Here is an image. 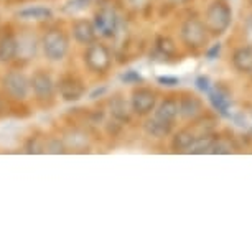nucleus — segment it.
<instances>
[{
    "mask_svg": "<svg viewBox=\"0 0 252 252\" xmlns=\"http://www.w3.org/2000/svg\"><path fill=\"white\" fill-rule=\"evenodd\" d=\"M246 30H247V38H249V41L252 43V17L249 18V20H247Z\"/></svg>",
    "mask_w": 252,
    "mask_h": 252,
    "instance_id": "obj_28",
    "label": "nucleus"
},
{
    "mask_svg": "<svg viewBox=\"0 0 252 252\" xmlns=\"http://www.w3.org/2000/svg\"><path fill=\"white\" fill-rule=\"evenodd\" d=\"M91 2L93 0H69V2L64 5L63 10L68 12V13H76V12H81L86 7H89L91 5Z\"/></svg>",
    "mask_w": 252,
    "mask_h": 252,
    "instance_id": "obj_21",
    "label": "nucleus"
},
{
    "mask_svg": "<svg viewBox=\"0 0 252 252\" xmlns=\"http://www.w3.org/2000/svg\"><path fill=\"white\" fill-rule=\"evenodd\" d=\"M18 55V40L13 35H5L0 40V63H8Z\"/></svg>",
    "mask_w": 252,
    "mask_h": 252,
    "instance_id": "obj_11",
    "label": "nucleus"
},
{
    "mask_svg": "<svg viewBox=\"0 0 252 252\" xmlns=\"http://www.w3.org/2000/svg\"><path fill=\"white\" fill-rule=\"evenodd\" d=\"M58 91L61 94V97H63L64 101H69V102L79 101V99L84 96L83 83H81V79H78L73 74H66L60 79Z\"/></svg>",
    "mask_w": 252,
    "mask_h": 252,
    "instance_id": "obj_6",
    "label": "nucleus"
},
{
    "mask_svg": "<svg viewBox=\"0 0 252 252\" xmlns=\"http://www.w3.org/2000/svg\"><path fill=\"white\" fill-rule=\"evenodd\" d=\"M155 101L157 97L154 91H150L147 88H140L132 94V111L139 114V116H145V114H149L155 107Z\"/></svg>",
    "mask_w": 252,
    "mask_h": 252,
    "instance_id": "obj_9",
    "label": "nucleus"
},
{
    "mask_svg": "<svg viewBox=\"0 0 252 252\" xmlns=\"http://www.w3.org/2000/svg\"><path fill=\"white\" fill-rule=\"evenodd\" d=\"M30 88L38 99H51L55 94V83L51 76L43 69H38L30 79Z\"/></svg>",
    "mask_w": 252,
    "mask_h": 252,
    "instance_id": "obj_7",
    "label": "nucleus"
},
{
    "mask_svg": "<svg viewBox=\"0 0 252 252\" xmlns=\"http://www.w3.org/2000/svg\"><path fill=\"white\" fill-rule=\"evenodd\" d=\"M231 23V10L224 2H215L208 8L206 13V25L213 33L221 35Z\"/></svg>",
    "mask_w": 252,
    "mask_h": 252,
    "instance_id": "obj_3",
    "label": "nucleus"
},
{
    "mask_svg": "<svg viewBox=\"0 0 252 252\" xmlns=\"http://www.w3.org/2000/svg\"><path fill=\"white\" fill-rule=\"evenodd\" d=\"M51 15H53V12L46 7H30L18 12V17L22 20H48Z\"/></svg>",
    "mask_w": 252,
    "mask_h": 252,
    "instance_id": "obj_16",
    "label": "nucleus"
},
{
    "mask_svg": "<svg viewBox=\"0 0 252 252\" xmlns=\"http://www.w3.org/2000/svg\"><path fill=\"white\" fill-rule=\"evenodd\" d=\"M196 134L193 132V129H183V130H180L177 135L173 137V142H172V145H173V149L175 150H188V147L193 144V140L196 139Z\"/></svg>",
    "mask_w": 252,
    "mask_h": 252,
    "instance_id": "obj_17",
    "label": "nucleus"
},
{
    "mask_svg": "<svg viewBox=\"0 0 252 252\" xmlns=\"http://www.w3.org/2000/svg\"><path fill=\"white\" fill-rule=\"evenodd\" d=\"M94 28L102 36H114L117 32V15L111 8H102L94 17Z\"/></svg>",
    "mask_w": 252,
    "mask_h": 252,
    "instance_id": "obj_8",
    "label": "nucleus"
},
{
    "mask_svg": "<svg viewBox=\"0 0 252 252\" xmlns=\"http://www.w3.org/2000/svg\"><path fill=\"white\" fill-rule=\"evenodd\" d=\"M178 116V102L175 99H165L155 111V117L163 119L166 122H173Z\"/></svg>",
    "mask_w": 252,
    "mask_h": 252,
    "instance_id": "obj_15",
    "label": "nucleus"
},
{
    "mask_svg": "<svg viewBox=\"0 0 252 252\" xmlns=\"http://www.w3.org/2000/svg\"><path fill=\"white\" fill-rule=\"evenodd\" d=\"M69 50V40L64 32L50 30L43 36V51L50 61H61Z\"/></svg>",
    "mask_w": 252,
    "mask_h": 252,
    "instance_id": "obj_1",
    "label": "nucleus"
},
{
    "mask_svg": "<svg viewBox=\"0 0 252 252\" xmlns=\"http://www.w3.org/2000/svg\"><path fill=\"white\" fill-rule=\"evenodd\" d=\"M251 73H252V71H251Z\"/></svg>",
    "mask_w": 252,
    "mask_h": 252,
    "instance_id": "obj_31",
    "label": "nucleus"
},
{
    "mask_svg": "<svg viewBox=\"0 0 252 252\" xmlns=\"http://www.w3.org/2000/svg\"><path fill=\"white\" fill-rule=\"evenodd\" d=\"M209 101L215 106L221 114H226L227 106H229V97L227 94H224L221 89H216V91H209Z\"/></svg>",
    "mask_w": 252,
    "mask_h": 252,
    "instance_id": "obj_20",
    "label": "nucleus"
},
{
    "mask_svg": "<svg viewBox=\"0 0 252 252\" xmlns=\"http://www.w3.org/2000/svg\"><path fill=\"white\" fill-rule=\"evenodd\" d=\"M215 137L213 135H199L193 140V144L188 147V152L191 154H204V152H209L211 145L215 144Z\"/></svg>",
    "mask_w": 252,
    "mask_h": 252,
    "instance_id": "obj_18",
    "label": "nucleus"
},
{
    "mask_svg": "<svg viewBox=\"0 0 252 252\" xmlns=\"http://www.w3.org/2000/svg\"><path fill=\"white\" fill-rule=\"evenodd\" d=\"M150 0H130V3L134 5L135 8H140V7H145L147 3H149Z\"/></svg>",
    "mask_w": 252,
    "mask_h": 252,
    "instance_id": "obj_27",
    "label": "nucleus"
},
{
    "mask_svg": "<svg viewBox=\"0 0 252 252\" xmlns=\"http://www.w3.org/2000/svg\"><path fill=\"white\" fill-rule=\"evenodd\" d=\"M3 88L13 99H25L30 93V79L22 71H8L3 78Z\"/></svg>",
    "mask_w": 252,
    "mask_h": 252,
    "instance_id": "obj_4",
    "label": "nucleus"
},
{
    "mask_svg": "<svg viewBox=\"0 0 252 252\" xmlns=\"http://www.w3.org/2000/svg\"><path fill=\"white\" fill-rule=\"evenodd\" d=\"M196 88L203 93L211 91V84H209V79L206 78V76H199V78L196 79Z\"/></svg>",
    "mask_w": 252,
    "mask_h": 252,
    "instance_id": "obj_23",
    "label": "nucleus"
},
{
    "mask_svg": "<svg viewBox=\"0 0 252 252\" xmlns=\"http://www.w3.org/2000/svg\"><path fill=\"white\" fill-rule=\"evenodd\" d=\"M96 35H97V32H96V28H94L93 22L81 18V20H76L73 23V36L78 43L81 45L93 43V41H96Z\"/></svg>",
    "mask_w": 252,
    "mask_h": 252,
    "instance_id": "obj_10",
    "label": "nucleus"
},
{
    "mask_svg": "<svg viewBox=\"0 0 252 252\" xmlns=\"http://www.w3.org/2000/svg\"><path fill=\"white\" fill-rule=\"evenodd\" d=\"M111 114L117 121H129L130 119V111H129V106L124 99H114L111 102Z\"/></svg>",
    "mask_w": 252,
    "mask_h": 252,
    "instance_id": "obj_19",
    "label": "nucleus"
},
{
    "mask_svg": "<svg viewBox=\"0 0 252 252\" xmlns=\"http://www.w3.org/2000/svg\"><path fill=\"white\" fill-rule=\"evenodd\" d=\"M158 50L165 55H172L175 51V45L168 38H158Z\"/></svg>",
    "mask_w": 252,
    "mask_h": 252,
    "instance_id": "obj_22",
    "label": "nucleus"
},
{
    "mask_svg": "<svg viewBox=\"0 0 252 252\" xmlns=\"http://www.w3.org/2000/svg\"><path fill=\"white\" fill-rule=\"evenodd\" d=\"M220 48H221V45H220V43L213 46V48L208 51V58H209V60H213V58H215V56H216L218 53H220Z\"/></svg>",
    "mask_w": 252,
    "mask_h": 252,
    "instance_id": "obj_26",
    "label": "nucleus"
},
{
    "mask_svg": "<svg viewBox=\"0 0 252 252\" xmlns=\"http://www.w3.org/2000/svg\"><path fill=\"white\" fill-rule=\"evenodd\" d=\"M201 112V101L194 96H185L178 104V114L185 119H193Z\"/></svg>",
    "mask_w": 252,
    "mask_h": 252,
    "instance_id": "obj_13",
    "label": "nucleus"
},
{
    "mask_svg": "<svg viewBox=\"0 0 252 252\" xmlns=\"http://www.w3.org/2000/svg\"><path fill=\"white\" fill-rule=\"evenodd\" d=\"M158 83L163 84V86H177L180 81H178V78H173V76H160Z\"/></svg>",
    "mask_w": 252,
    "mask_h": 252,
    "instance_id": "obj_25",
    "label": "nucleus"
},
{
    "mask_svg": "<svg viewBox=\"0 0 252 252\" xmlns=\"http://www.w3.org/2000/svg\"><path fill=\"white\" fill-rule=\"evenodd\" d=\"M122 81H126V83H140L142 76L139 73H135V71H127V73L122 76Z\"/></svg>",
    "mask_w": 252,
    "mask_h": 252,
    "instance_id": "obj_24",
    "label": "nucleus"
},
{
    "mask_svg": "<svg viewBox=\"0 0 252 252\" xmlns=\"http://www.w3.org/2000/svg\"><path fill=\"white\" fill-rule=\"evenodd\" d=\"M111 53H109L107 46L102 43H93L88 45L86 53H84V63L94 73H104L111 66Z\"/></svg>",
    "mask_w": 252,
    "mask_h": 252,
    "instance_id": "obj_2",
    "label": "nucleus"
},
{
    "mask_svg": "<svg viewBox=\"0 0 252 252\" xmlns=\"http://www.w3.org/2000/svg\"><path fill=\"white\" fill-rule=\"evenodd\" d=\"M173 2H177V3H183V2H187V0H173Z\"/></svg>",
    "mask_w": 252,
    "mask_h": 252,
    "instance_id": "obj_30",
    "label": "nucleus"
},
{
    "mask_svg": "<svg viewBox=\"0 0 252 252\" xmlns=\"http://www.w3.org/2000/svg\"><path fill=\"white\" fill-rule=\"evenodd\" d=\"M172 126H173V122H166L163 119H158L154 116L150 121H147L145 130H147V134H150L152 137L161 139V137H166L172 132Z\"/></svg>",
    "mask_w": 252,
    "mask_h": 252,
    "instance_id": "obj_12",
    "label": "nucleus"
},
{
    "mask_svg": "<svg viewBox=\"0 0 252 252\" xmlns=\"http://www.w3.org/2000/svg\"><path fill=\"white\" fill-rule=\"evenodd\" d=\"M232 63L242 73H251L252 71V46H246V48L237 50L232 58Z\"/></svg>",
    "mask_w": 252,
    "mask_h": 252,
    "instance_id": "obj_14",
    "label": "nucleus"
},
{
    "mask_svg": "<svg viewBox=\"0 0 252 252\" xmlns=\"http://www.w3.org/2000/svg\"><path fill=\"white\" fill-rule=\"evenodd\" d=\"M182 38L188 46L199 48L206 43V28L196 18H189L182 27Z\"/></svg>",
    "mask_w": 252,
    "mask_h": 252,
    "instance_id": "obj_5",
    "label": "nucleus"
},
{
    "mask_svg": "<svg viewBox=\"0 0 252 252\" xmlns=\"http://www.w3.org/2000/svg\"><path fill=\"white\" fill-rule=\"evenodd\" d=\"M104 91H106V89H96V91H94V93L91 94V97L94 99V97H96V96H99V94H102Z\"/></svg>",
    "mask_w": 252,
    "mask_h": 252,
    "instance_id": "obj_29",
    "label": "nucleus"
}]
</instances>
